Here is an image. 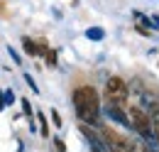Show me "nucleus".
I'll return each mask as SVG.
<instances>
[{"label":"nucleus","mask_w":159,"mask_h":152,"mask_svg":"<svg viewBox=\"0 0 159 152\" xmlns=\"http://www.w3.org/2000/svg\"><path fill=\"white\" fill-rule=\"evenodd\" d=\"M44 57H47V64H49V66H57V52L47 49V52H44Z\"/></svg>","instance_id":"1a4fd4ad"},{"label":"nucleus","mask_w":159,"mask_h":152,"mask_svg":"<svg viewBox=\"0 0 159 152\" xmlns=\"http://www.w3.org/2000/svg\"><path fill=\"white\" fill-rule=\"evenodd\" d=\"M142 152H157V150H154V147H149V145H144V150H142Z\"/></svg>","instance_id":"2eb2a0df"},{"label":"nucleus","mask_w":159,"mask_h":152,"mask_svg":"<svg viewBox=\"0 0 159 152\" xmlns=\"http://www.w3.org/2000/svg\"><path fill=\"white\" fill-rule=\"evenodd\" d=\"M74 108L83 125H96L100 120V98L93 86H79L74 91Z\"/></svg>","instance_id":"f257e3e1"},{"label":"nucleus","mask_w":159,"mask_h":152,"mask_svg":"<svg viewBox=\"0 0 159 152\" xmlns=\"http://www.w3.org/2000/svg\"><path fill=\"white\" fill-rule=\"evenodd\" d=\"M152 27H157V30H159V15H152Z\"/></svg>","instance_id":"4468645a"},{"label":"nucleus","mask_w":159,"mask_h":152,"mask_svg":"<svg viewBox=\"0 0 159 152\" xmlns=\"http://www.w3.org/2000/svg\"><path fill=\"white\" fill-rule=\"evenodd\" d=\"M52 120H54V125H61V118H59L57 111H52Z\"/></svg>","instance_id":"f8f14e48"},{"label":"nucleus","mask_w":159,"mask_h":152,"mask_svg":"<svg viewBox=\"0 0 159 152\" xmlns=\"http://www.w3.org/2000/svg\"><path fill=\"white\" fill-rule=\"evenodd\" d=\"M54 145H57V152H66V145L61 142L59 137H54Z\"/></svg>","instance_id":"9b49d317"},{"label":"nucleus","mask_w":159,"mask_h":152,"mask_svg":"<svg viewBox=\"0 0 159 152\" xmlns=\"http://www.w3.org/2000/svg\"><path fill=\"white\" fill-rule=\"evenodd\" d=\"M22 111H25V115H32V106H30L27 98H22Z\"/></svg>","instance_id":"9d476101"},{"label":"nucleus","mask_w":159,"mask_h":152,"mask_svg":"<svg viewBox=\"0 0 159 152\" xmlns=\"http://www.w3.org/2000/svg\"><path fill=\"white\" fill-rule=\"evenodd\" d=\"M149 125H152V137L157 140V145H159V111L154 115H152V120H149Z\"/></svg>","instance_id":"6e6552de"},{"label":"nucleus","mask_w":159,"mask_h":152,"mask_svg":"<svg viewBox=\"0 0 159 152\" xmlns=\"http://www.w3.org/2000/svg\"><path fill=\"white\" fill-rule=\"evenodd\" d=\"M127 120H130V128L139 135V137H144V140H149L152 137V125H149V115L144 113L142 108L137 106H132L130 108V113H127Z\"/></svg>","instance_id":"f03ea898"},{"label":"nucleus","mask_w":159,"mask_h":152,"mask_svg":"<svg viewBox=\"0 0 159 152\" xmlns=\"http://www.w3.org/2000/svg\"><path fill=\"white\" fill-rule=\"evenodd\" d=\"M105 115H108L110 120H115L118 125H122V128H130V120H127V115L120 111V106H110V103H108V108H105Z\"/></svg>","instance_id":"39448f33"},{"label":"nucleus","mask_w":159,"mask_h":152,"mask_svg":"<svg viewBox=\"0 0 159 152\" xmlns=\"http://www.w3.org/2000/svg\"><path fill=\"white\" fill-rule=\"evenodd\" d=\"M22 47H25V52H27L30 57H37V54H44V52H47V44H34L30 37L22 39Z\"/></svg>","instance_id":"423d86ee"},{"label":"nucleus","mask_w":159,"mask_h":152,"mask_svg":"<svg viewBox=\"0 0 159 152\" xmlns=\"http://www.w3.org/2000/svg\"><path fill=\"white\" fill-rule=\"evenodd\" d=\"M105 98H108L110 106H122L125 98H127V83L120 76H110L108 83H105Z\"/></svg>","instance_id":"7ed1b4c3"},{"label":"nucleus","mask_w":159,"mask_h":152,"mask_svg":"<svg viewBox=\"0 0 159 152\" xmlns=\"http://www.w3.org/2000/svg\"><path fill=\"white\" fill-rule=\"evenodd\" d=\"M103 140H105L108 152H135L132 150V142L127 137H122L120 133H115L113 128H103Z\"/></svg>","instance_id":"20e7f679"},{"label":"nucleus","mask_w":159,"mask_h":152,"mask_svg":"<svg viewBox=\"0 0 159 152\" xmlns=\"http://www.w3.org/2000/svg\"><path fill=\"white\" fill-rule=\"evenodd\" d=\"M86 37H88V39H93V42H100V39L105 37V30H103V27H88Z\"/></svg>","instance_id":"0eeeda50"},{"label":"nucleus","mask_w":159,"mask_h":152,"mask_svg":"<svg viewBox=\"0 0 159 152\" xmlns=\"http://www.w3.org/2000/svg\"><path fill=\"white\" fill-rule=\"evenodd\" d=\"M25 81H27V86H32V91H37V86H34V81H32V76H30V74L25 76Z\"/></svg>","instance_id":"ddd939ff"}]
</instances>
